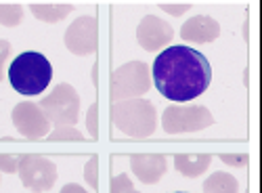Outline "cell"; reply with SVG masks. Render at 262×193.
<instances>
[{"mask_svg":"<svg viewBox=\"0 0 262 193\" xmlns=\"http://www.w3.org/2000/svg\"><path fill=\"white\" fill-rule=\"evenodd\" d=\"M21 15H24L21 5H17V3H0V24L3 26L15 28L21 21Z\"/></svg>","mask_w":262,"mask_h":193,"instance_id":"obj_16","label":"cell"},{"mask_svg":"<svg viewBox=\"0 0 262 193\" xmlns=\"http://www.w3.org/2000/svg\"><path fill=\"white\" fill-rule=\"evenodd\" d=\"M151 87L149 70L141 61H130L118 68L112 76V99L126 101L133 97H141Z\"/></svg>","mask_w":262,"mask_h":193,"instance_id":"obj_6","label":"cell"},{"mask_svg":"<svg viewBox=\"0 0 262 193\" xmlns=\"http://www.w3.org/2000/svg\"><path fill=\"white\" fill-rule=\"evenodd\" d=\"M42 114L55 126H72L78 122L80 97L72 84H57L51 95L38 103Z\"/></svg>","mask_w":262,"mask_h":193,"instance_id":"obj_4","label":"cell"},{"mask_svg":"<svg viewBox=\"0 0 262 193\" xmlns=\"http://www.w3.org/2000/svg\"><path fill=\"white\" fill-rule=\"evenodd\" d=\"M17 168H19V156L0 154V170L3 173H15Z\"/></svg>","mask_w":262,"mask_h":193,"instance_id":"obj_22","label":"cell"},{"mask_svg":"<svg viewBox=\"0 0 262 193\" xmlns=\"http://www.w3.org/2000/svg\"><path fill=\"white\" fill-rule=\"evenodd\" d=\"M239 183L229 173H214L204 183V193H237Z\"/></svg>","mask_w":262,"mask_h":193,"instance_id":"obj_15","label":"cell"},{"mask_svg":"<svg viewBox=\"0 0 262 193\" xmlns=\"http://www.w3.org/2000/svg\"><path fill=\"white\" fill-rule=\"evenodd\" d=\"M61 193H89L84 187H80V185H76V183H70V185H65L63 189H61Z\"/></svg>","mask_w":262,"mask_h":193,"instance_id":"obj_25","label":"cell"},{"mask_svg":"<svg viewBox=\"0 0 262 193\" xmlns=\"http://www.w3.org/2000/svg\"><path fill=\"white\" fill-rule=\"evenodd\" d=\"M151 76L162 97L187 103L206 93L212 82V66L200 51L179 45L164 49L156 57Z\"/></svg>","mask_w":262,"mask_h":193,"instance_id":"obj_1","label":"cell"},{"mask_svg":"<svg viewBox=\"0 0 262 193\" xmlns=\"http://www.w3.org/2000/svg\"><path fill=\"white\" fill-rule=\"evenodd\" d=\"M49 139L53 141H82L84 135L76 131L74 126H57L53 133H49Z\"/></svg>","mask_w":262,"mask_h":193,"instance_id":"obj_17","label":"cell"},{"mask_svg":"<svg viewBox=\"0 0 262 193\" xmlns=\"http://www.w3.org/2000/svg\"><path fill=\"white\" fill-rule=\"evenodd\" d=\"M128 160L137 179L149 185L158 183L168 168V158L164 154H133Z\"/></svg>","mask_w":262,"mask_h":193,"instance_id":"obj_11","label":"cell"},{"mask_svg":"<svg viewBox=\"0 0 262 193\" xmlns=\"http://www.w3.org/2000/svg\"><path fill=\"white\" fill-rule=\"evenodd\" d=\"M112 193H139V191L135 189L128 175H118L112 179Z\"/></svg>","mask_w":262,"mask_h":193,"instance_id":"obj_18","label":"cell"},{"mask_svg":"<svg viewBox=\"0 0 262 193\" xmlns=\"http://www.w3.org/2000/svg\"><path fill=\"white\" fill-rule=\"evenodd\" d=\"M84 177H86V183H89L91 187H95V189L99 187V158L97 156H93L89 160V164H86Z\"/></svg>","mask_w":262,"mask_h":193,"instance_id":"obj_19","label":"cell"},{"mask_svg":"<svg viewBox=\"0 0 262 193\" xmlns=\"http://www.w3.org/2000/svg\"><path fill=\"white\" fill-rule=\"evenodd\" d=\"M179 193H183V191H179Z\"/></svg>","mask_w":262,"mask_h":193,"instance_id":"obj_26","label":"cell"},{"mask_svg":"<svg viewBox=\"0 0 262 193\" xmlns=\"http://www.w3.org/2000/svg\"><path fill=\"white\" fill-rule=\"evenodd\" d=\"M191 7V3H160V9H164V11H168L170 15H183L187 9Z\"/></svg>","mask_w":262,"mask_h":193,"instance_id":"obj_23","label":"cell"},{"mask_svg":"<svg viewBox=\"0 0 262 193\" xmlns=\"http://www.w3.org/2000/svg\"><path fill=\"white\" fill-rule=\"evenodd\" d=\"M112 120L120 133L143 139L156 133L158 114L154 103L147 99H126L112 105Z\"/></svg>","mask_w":262,"mask_h":193,"instance_id":"obj_3","label":"cell"},{"mask_svg":"<svg viewBox=\"0 0 262 193\" xmlns=\"http://www.w3.org/2000/svg\"><path fill=\"white\" fill-rule=\"evenodd\" d=\"M218 158H221L225 164L235 166V168H244V166H248V156H246V154H221Z\"/></svg>","mask_w":262,"mask_h":193,"instance_id":"obj_21","label":"cell"},{"mask_svg":"<svg viewBox=\"0 0 262 193\" xmlns=\"http://www.w3.org/2000/svg\"><path fill=\"white\" fill-rule=\"evenodd\" d=\"M9 51H11V45L7 40H0V80H3V70H5V61L9 57Z\"/></svg>","mask_w":262,"mask_h":193,"instance_id":"obj_24","label":"cell"},{"mask_svg":"<svg viewBox=\"0 0 262 193\" xmlns=\"http://www.w3.org/2000/svg\"><path fill=\"white\" fill-rule=\"evenodd\" d=\"M99 45V26L97 19L91 15L78 17L65 32V47L74 55H91L97 51Z\"/></svg>","mask_w":262,"mask_h":193,"instance_id":"obj_8","label":"cell"},{"mask_svg":"<svg viewBox=\"0 0 262 193\" xmlns=\"http://www.w3.org/2000/svg\"><path fill=\"white\" fill-rule=\"evenodd\" d=\"M53 78V68L49 59L42 53H21L11 61L9 68V80L11 87L19 93V95H40L49 89Z\"/></svg>","mask_w":262,"mask_h":193,"instance_id":"obj_2","label":"cell"},{"mask_svg":"<svg viewBox=\"0 0 262 193\" xmlns=\"http://www.w3.org/2000/svg\"><path fill=\"white\" fill-rule=\"evenodd\" d=\"M30 9L38 19L55 24V21L63 19L68 13H72L74 5H70V3H34V5H30Z\"/></svg>","mask_w":262,"mask_h":193,"instance_id":"obj_14","label":"cell"},{"mask_svg":"<svg viewBox=\"0 0 262 193\" xmlns=\"http://www.w3.org/2000/svg\"><path fill=\"white\" fill-rule=\"evenodd\" d=\"M13 124L17 126V131L28 139L45 137V135H49V128H51V122L42 114L38 103H32V101H24V103L15 105Z\"/></svg>","mask_w":262,"mask_h":193,"instance_id":"obj_9","label":"cell"},{"mask_svg":"<svg viewBox=\"0 0 262 193\" xmlns=\"http://www.w3.org/2000/svg\"><path fill=\"white\" fill-rule=\"evenodd\" d=\"M172 36H174L172 28L156 15L143 17L137 28V40L145 51H160L166 42L172 40Z\"/></svg>","mask_w":262,"mask_h":193,"instance_id":"obj_10","label":"cell"},{"mask_svg":"<svg viewBox=\"0 0 262 193\" xmlns=\"http://www.w3.org/2000/svg\"><path fill=\"white\" fill-rule=\"evenodd\" d=\"M212 124L214 118L204 105H170L162 114V126L168 135L198 133Z\"/></svg>","mask_w":262,"mask_h":193,"instance_id":"obj_5","label":"cell"},{"mask_svg":"<svg viewBox=\"0 0 262 193\" xmlns=\"http://www.w3.org/2000/svg\"><path fill=\"white\" fill-rule=\"evenodd\" d=\"M218 34H221V26L208 15L191 17L181 28V36L187 42H212L214 38H218Z\"/></svg>","mask_w":262,"mask_h":193,"instance_id":"obj_12","label":"cell"},{"mask_svg":"<svg viewBox=\"0 0 262 193\" xmlns=\"http://www.w3.org/2000/svg\"><path fill=\"white\" fill-rule=\"evenodd\" d=\"M19 177L28 189L32 191H47L57 181V168L55 164L38 154H24L19 156Z\"/></svg>","mask_w":262,"mask_h":193,"instance_id":"obj_7","label":"cell"},{"mask_svg":"<svg viewBox=\"0 0 262 193\" xmlns=\"http://www.w3.org/2000/svg\"><path fill=\"white\" fill-rule=\"evenodd\" d=\"M86 126H89V135L91 137H99V105L93 103L89 110V118H86Z\"/></svg>","mask_w":262,"mask_h":193,"instance_id":"obj_20","label":"cell"},{"mask_svg":"<svg viewBox=\"0 0 262 193\" xmlns=\"http://www.w3.org/2000/svg\"><path fill=\"white\" fill-rule=\"evenodd\" d=\"M174 166L181 175L185 177H200L202 173H206V168L212 162L210 154H177L172 158Z\"/></svg>","mask_w":262,"mask_h":193,"instance_id":"obj_13","label":"cell"}]
</instances>
